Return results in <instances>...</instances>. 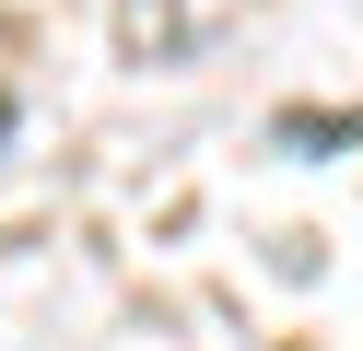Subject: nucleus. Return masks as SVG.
<instances>
[{"mask_svg": "<svg viewBox=\"0 0 363 351\" xmlns=\"http://www.w3.org/2000/svg\"><path fill=\"white\" fill-rule=\"evenodd\" d=\"M106 12H118V59L188 70V59H211V47L246 23V0H106Z\"/></svg>", "mask_w": 363, "mask_h": 351, "instance_id": "nucleus-1", "label": "nucleus"}, {"mask_svg": "<svg viewBox=\"0 0 363 351\" xmlns=\"http://www.w3.org/2000/svg\"><path fill=\"white\" fill-rule=\"evenodd\" d=\"M24 12H48V0H0V23H24Z\"/></svg>", "mask_w": 363, "mask_h": 351, "instance_id": "nucleus-2", "label": "nucleus"}]
</instances>
